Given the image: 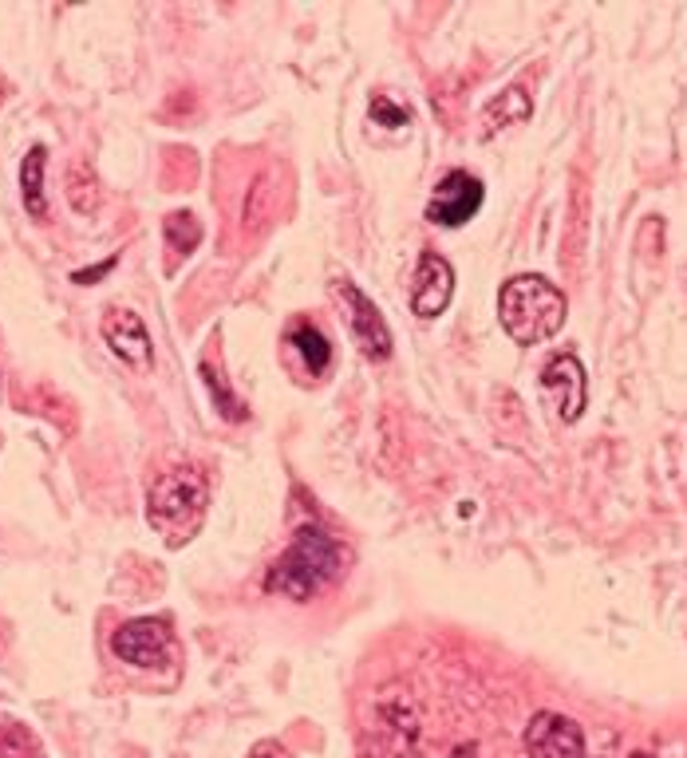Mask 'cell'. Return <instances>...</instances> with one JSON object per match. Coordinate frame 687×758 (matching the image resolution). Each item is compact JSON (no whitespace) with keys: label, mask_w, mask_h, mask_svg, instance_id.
<instances>
[{"label":"cell","mask_w":687,"mask_h":758,"mask_svg":"<svg viewBox=\"0 0 687 758\" xmlns=\"http://www.w3.org/2000/svg\"><path fill=\"white\" fill-rule=\"evenodd\" d=\"M32 755H36V739L28 727L20 723L0 727V758H32Z\"/></svg>","instance_id":"obj_17"},{"label":"cell","mask_w":687,"mask_h":758,"mask_svg":"<svg viewBox=\"0 0 687 758\" xmlns=\"http://www.w3.org/2000/svg\"><path fill=\"white\" fill-rule=\"evenodd\" d=\"M202 380L209 384V395H214V403H218V411L229 419V423H242V419L249 415V411H245V403L226 387V375L214 372V364H209V360L202 364Z\"/></svg>","instance_id":"obj_16"},{"label":"cell","mask_w":687,"mask_h":758,"mask_svg":"<svg viewBox=\"0 0 687 758\" xmlns=\"http://www.w3.org/2000/svg\"><path fill=\"white\" fill-rule=\"evenodd\" d=\"M257 758H269V755H257Z\"/></svg>","instance_id":"obj_22"},{"label":"cell","mask_w":687,"mask_h":758,"mask_svg":"<svg viewBox=\"0 0 687 758\" xmlns=\"http://www.w3.org/2000/svg\"><path fill=\"white\" fill-rule=\"evenodd\" d=\"M104 341L122 364L147 367L150 364V332L131 308H107L104 316Z\"/></svg>","instance_id":"obj_10"},{"label":"cell","mask_w":687,"mask_h":758,"mask_svg":"<svg viewBox=\"0 0 687 758\" xmlns=\"http://www.w3.org/2000/svg\"><path fill=\"white\" fill-rule=\"evenodd\" d=\"M541 392L553 403L557 419L561 423H577L585 415V403H589V380H585V364L573 352H557L549 356V364L541 367Z\"/></svg>","instance_id":"obj_6"},{"label":"cell","mask_w":687,"mask_h":758,"mask_svg":"<svg viewBox=\"0 0 687 758\" xmlns=\"http://www.w3.org/2000/svg\"><path fill=\"white\" fill-rule=\"evenodd\" d=\"M451 758H479V747H474V742H459Z\"/></svg>","instance_id":"obj_20"},{"label":"cell","mask_w":687,"mask_h":758,"mask_svg":"<svg viewBox=\"0 0 687 758\" xmlns=\"http://www.w3.org/2000/svg\"><path fill=\"white\" fill-rule=\"evenodd\" d=\"M285 341H288V348L301 356V364H305L313 375H324L332 367V341L324 336L321 328H316V324L293 321V324H288V332H285Z\"/></svg>","instance_id":"obj_12"},{"label":"cell","mask_w":687,"mask_h":758,"mask_svg":"<svg viewBox=\"0 0 687 758\" xmlns=\"http://www.w3.org/2000/svg\"><path fill=\"white\" fill-rule=\"evenodd\" d=\"M340 301L349 305V321H352V336H356V348L367 360H387L392 356V328L383 324V313L372 305V297H364V288L352 285V280H340Z\"/></svg>","instance_id":"obj_8"},{"label":"cell","mask_w":687,"mask_h":758,"mask_svg":"<svg viewBox=\"0 0 687 758\" xmlns=\"http://www.w3.org/2000/svg\"><path fill=\"white\" fill-rule=\"evenodd\" d=\"M367 115H372L375 122H383V127H392V131H400L403 122H408V111H403V107H395L387 96H375L372 107H367Z\"/></svg>","instance_id":"obj_18"},{"label":"cell","mask_w":687,"mask_h":758,"mask_svg":"<svg viewBox=\"0 0 687 758\" xmlns=\"http://www.w3.org/2000/svg\"><path fill=\"white\" fill-rule=\"evenodd\" d=\"M209 505V482L198 466H175L158 474L147 490V518L166 545H186L198 533Z\"/></svg>","instance_id":"obj_3"},{"label":"cell","mask_w":687,"mask_h":758,"mask_svg":"<svg viewBox=\"0 0 687 758\" xmlns=\"http://www.w3.org/2000/svg\"><path fill=\"white\" fill-rule=\"evenodd\" d=\"M533 111L530 96H526V88H502L494 99H490L487 107H482V135H498L506 131V127H518V122H526Z\"/></svg>","instance_id":"obj_11"},{"label":"cell","mask_w":687,"mask_h":758,"mask_svg":"<svg viewBox=\"0 0 687 758\" xmlns=\"http://www.w3.org/2000/svg\"><path fill=\"white\" fill-rule=\"evenodd\" d=\"M170 648H175V637H170V624L163 617L127 620L111 637V652L131 668H163L170 660Z\"/></svg>","instance_id":"obj_5"},{"label":"cell","mask_w":687,"mask_h":758,"mask_svg":"<svg viewBox=\"0 0 687 758\" xmlns=\"http://www.w3.org/2000/svg\"><path fill=\"white\" fill-rule=\"evenodd\" d=\"M115 262H119V257H107V262L96 265V269H76L71 273V280H76V285H91V280H99L107 269H115Z\"/></svg>","instance_id":"obj_19"},{"label":"cell","mask_w":687,"mask_h":758,"mask_svg":"<svg viewBox=\"0 0 687 758\" xmlns=\"http://www.w3.org/2000/svg\"><path fill=\"white\" fill-rule=\"evenodd\" d=\"M163 237H166L170 257H186V253H194L202 245V226L190 209H175V214H166Z\"/></svg>","instance_id":"obj_14"},{"label":"cell","mask_w":687,"mask_h":758,"mask_svg":"<svg viewBox=\"0 0 687 758\" xmlns=\"http://www.w3.org/2000/svg\"><path fill=\"white\" fill-rule=\"evenodd\" d=\"M340 565H344L340 541L332 538L328 530L308 522L293 533L285 553L269 565V573H265V593H277L296 604H305L336 581Z\"/></svg>","instance_id":"obj_1"},{"label":"cell","mask_w":687,"mask_h":758,"mask_svg":"<svg viewBox=\"0 0 687 758\" xmlns=\"http://www.w3.org/2000/svg\"><path fill=\"white\" fill-rule=\"evenodd\" d=\"M68 201L76 214H96L99 209V183H96V175H91L88 163L68 166Z\"/></svg>","instance_id":"obj_15"},{"label":"cell","mask_w":687,"mask_h":758,"mask_svg":"<svg viewBox=\"0 0 687 758\" xmlns=\"http://www.w3.org/2000/svg\"><path fill=\"white\" fill-rule=\"evenodd\" d=\"M482 198H487L482 178L467 175V170H451V175L439 178L431 198H426V222L439 229H459L479 214Z\"/></svg>","instance_id":"obj_4"},{"label":"cell","mask_w":687,"mask_h":758,"mask_svg":"<svg viewBox=\"0 0 687 758\" xmlns=\"http://www.w3.org/2000/svg\"><path fill=\"white\" fill-rule=\"evenodd\" d=\"M526 755L530 758H585V731L561 711H538L526 723Z\"/></svg>","instance_id":"obj_7"},{"label":"cell","mask_w":687,"mask_h":758,"mask_svg":"<svg viewBox=\"0 0 687 758\" xmlns=\"http://www.w3.org/2000/svg\"><path fill=\"white\" fill-rule=\"evenodd\" d=\"M45 166H48V150L32 147L20 163V194H24V209L32 218H45L48 214V198H45Z\"/></svg>","instance_id":"obj_13"},{"label":"cell","mask_w":687,"mask_h":758,"mask_svg":"<svg viewBox=\"0 0 687 758\" xmlns=\"http://www.w3.org/2000/svg\"><path fill=\"white\" fill-rule=\"evenodd\" d=\"M566 293L541 273H518L498 293V321H502L506 336L522 348L549 341L566 324Z\"/></svg>","instance_id":"obj_2"},{"label":"cell","mask_w":687,"mask_h":758,"mask_svg":"<svg viewBox=\"0 0 687 758\" xmlns=\"http://www.w3.org/2000/svg\"><path fill=\"white\" fill-rule=\"evenodd\" d=\"M632 758H652V755H648V750H636V755Z\"/></svg>","instance_id":"obj_21"},{"label":"cell","mask_w":687,"mask_h":758,"mask_svg":"<svg viewBox=\"0 0 687 758\" xmlns=\"http://www.w3.org/2000/svg\"><path fill=\"white\" fill-rule=\"evenodd\" d=\"M454 297V269L446 257H439L435 249H423L415 269V285H411V313L423 321H435L446 313Z\"/></svg>","instance_id":"obj_9"}]
</instances>
